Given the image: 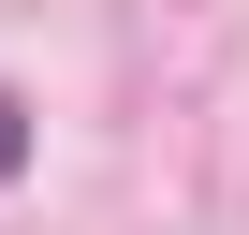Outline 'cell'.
Listing matches in <instances>:
<instances>
[{
    "mask_svg": "<svg viewBox=\"0 0 249 235\" xmlns=\"http://www.w3.org/2000/svg\"><path fill=\"white\" fill-rule=\"evenodd\" d=\"M15 162H30V103L0 88V176H15Z\"/></svg>",
    "mask_w": 249,
    "mask_h": 235,
    "instance_id": "cell-1",
    "label": "cell"
}]
</instances>
